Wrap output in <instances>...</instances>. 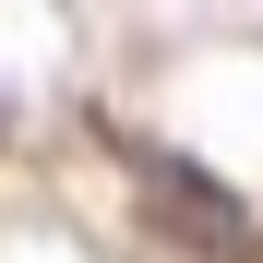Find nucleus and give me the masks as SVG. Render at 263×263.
Returning <instances> with one entry per match:
<instances>
[{
    "label": "nucleus",
    "mask_w": 263,
    "mask_h": 263,
    "mask_svg": "<svg viewBox=\"0 0 263 263\" xmlns=\"http://www.w3.org/2000/svg\"><path fill=\"white\" fill-rule=\"evenodd\" d=\"M120 156L144 167L167 203H192V215H203V239H251V203H239L228 180H192V167H180V144H120Z\"/></svg>",
    "instance_id": "f257e3e1"
}]
</instances>
